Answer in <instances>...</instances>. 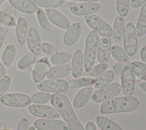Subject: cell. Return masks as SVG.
I'll use <instances>...</instances> for the list:
<instances>
[{"label":"cell","mask_w":146,"mask_h":130,"mask_svg":"<svg viewBox=\"0 0 146 130\" xmlns=\"http://www.w3.org/2000/svg\"><path fill=\"white\" fill-rule=\"evenodd\" d=\"M50 102L65 121L68 130H85L67 96L55 93L51 96Z\"/></svg>","instance_id":"obj_1"},{"label":"cell","mask_w":146,"mask_h":130,"mask_svg":"<svg viewBox=\"0 0 146 130\" xmlns=\"http://www.w3.org/2000/svg\"><path fill=\"white\" fill-rule=\"evenodd\" d=\"M139 106V100L133 96H124L112 98L103 102L100 107L102 114L131 112Z\"/></svg>","instance_id":"obj_2"},{"label":"cell","mask_w":146,"mask_h":130,"mask_svg":"<svg viewBox=\"0 0 146 130\" xmlns=\"http://www.w3.org/2000/svg\"><path fill=\"white\" fill-rule=\"evenodd\" d=\"M99 35L95 31H91L87 36L84 54V66L86 72L94 66L95 62Z\"/></svg>","instance_id":"obj_3"},{"label":"cell","mask_w":146,"mask_h":130,"mask_svg":"<svg viewBox=\"0 0 146 130\" xmlns=\"http://www.w3.org/2000/svg\"><path fill=\"white\" fill-rule=\"evenodd\" d=\"M86 24L96 31L98 34L104 37L112 36L113 30L112 27L107 22L95 14H90L84 16Z\"/></svg>","instance_id":"obj_4"},{"label":"cell","mask_w":146,"mask_h":130,"mask_svg":"<svg viewBox=\"0 0 146 130\" xmlns=\"http://www.w3.org/2000/svg\"><path fill=\"white\" fill-rule=\"evenodd\" d=\"M136 28L132 22L128 23L125 28L123 45L128 56H133L138 48V38Z\"/></svg>","instance_id":"obj_5"},{"label":"cell","mask_w":146,"mask_h":130,"mask_svg":"<svg viewBox=\"0 0 146 130\" xmlns=\"http://www.w3.org/2000/svg\"><path fill=\"white\" fill-rule=\"evenodd\" d=\"M121 90V85L119 83H112L95 91L92 94L91 99L95 103H102L118 95Z\"/></svg>","instance_id":"obj_6"},{"label":"cell","mask_w":146,"mask_h":130,"mask_svg":"<svg viewBox=\"0 0 146 130\" xmlns=\"http://www.w3.org/2000/svg\"><path fill=\"white\" fill-rule=\"evenodd\" d=\"M31 102V98L28 95L22 93H9L0 98V103L10 107H26L29 105Z\"/></svg>","instance_id":"obj_7"},{"label":"cell","mask_w":146,"mask_h":130,"mask_svg":"<svg viewBox=\"0 0 146 130\" xmlns=\"http://www.w3.org/2000/svg\"><path fill=\"white\" fill-rule=\"evenodd\" d=\"M38 89L43 92L50 93H66L68 89L67 82L62 79L46 80L37 85Z\"/></svg>","instance_id":"obj_8"},{"label":"cell","mask_w":146,"mask_h":130,"mask_svg":"<svg viewBox=\"0 0 146 130\" xmlns=\"http://www.w3.org/2000/svg\"><path fill=\"white\" fill-rule=\"evenodd\" d=\"M121 87L125 96H131L135 90V75L129 63L124 69L121 76Z\"/></svg>","instance_id":"obj_9"},{"label":"cell","mask_w":146,"mask_h":130,"mask_svg":"<svg viewBox=\"0 0 146 130\" xmlns=\"http://www.w3.org/2000/svg\"><path fill=\"white\" fill-rule=\"evenodd\" d=\"M29 112L33 116L43 119H56L59 117L57 110L52 107L43 104H31L29 107Z\"/></svg>","instance_id":"obj_10"},{"label":"cell","mask_w":146,"mask_h":130,"mask_svg":"<svg viewBox=\"0 0 146 130\" xmlns=\"http://www.w3.org/2000/svg\"><path fill=\"white\" fill-rule=\"evenodd\" d=\"M34 126L38 130H68L64 121L55 119H38L34 122Z\"/></svg>","instance_id":"obj_11"},{"label":"cell","mask_w":146,"mask_h":130,"mask_svg":"<svg viewBox=\"0 0 146 130\" xmlns=\"http://www.w3.org/2000/svg\"><path fill=\"white\" fill-rule=\"evenodd\" d=\"M100 5L95 2H84L75 3L70 7L71 13L77 16L94 14L100 10Z\"/></svg>","instance_id":"obj_12"},{"label":"cell","mask_w":146,"mask_h":130,"mask_svg":"<svg viewBox=\"0 0 146 130\" xmlns=\"http://www.w3.org/2000/svg\"><path fill=\"white\" fill-rule=\"evenodd\" d=\"M50 66L48 59L47 57H43L39 59L35 64L33 72L32 78L36 83L41 82L47 75Z\"/></svg>","instance_id":"obj_13"},{"label":"cell","mask_w":146,"mask_h":130,"mask_svg":"<svg viewBox=\"0 0 146 130\" xmlns=\"http://www.w3.org/2000/svg\"><path fill=\"white\" fill-rule=\"evenodd\" d=\"M44 12L47 18L56 26L62 29H67L70 27V21L64 14L58 10L48 8L45 9Z\"/></svg>","instance_id":"obj_14"},{"label":"cell","mask_w":146,"mask_h":130,"mask_svg":"<svg viewBox=\"0 0 146 130\" xmlns=\"http://www.w3.org/2000/svg\"><path fill=\"white\" fill-rule=\"evenodd\" d=\"M111 51V40L110 37L100 39L97 48V59L100 63H108Z\"/></svg>","instance_id":"obj_15"},{"label":"cell","mask_w":146,"mask_h":130,"mask_svg":"<svg viewBox=\"0 0 146 130\" xmlns=\"http://www.w3.org/2000/svg\"><path fill=\"white\" fill-rule=\"evenodd\" d=\"M27 44L30 52L35 55H39L41 52V39L38 30L34 27H31L28 30Z\"/></svg>","instance_id":"obj_16"},{"label":"cell","mask_w":146,"mask_h":130,"mask_svg":"<svg viewBox=\"0 0 146 130\" xmlns=\"http://www.w3.org/2000/svg\"><path fill=\"white\" fill-rule=\"evenodd\" d=\"M82 32L81 25L79 22H74L64 32L63 42L66 46H73L79 39Z\"/></svg>","instance_id":"obj_17"},{"label":"cell","mask_w":146,"mask_h":130,"mask_svg":"<svg viewBox=\"0 0 146 130\" xmlns=\"http://www.w3.org/2000/svg\"><path fill=\"white\" fill-rule=\"evenodd\" d=\"M84 67V56L82 51L78 49L73 54L71 61V74L74 78H80L83 74Z\"/></svg>","instance_id":"obj_18"},{"label":"cell","mask_w":146,"mask_h":130,"mask_svg":"<svg viewBox=\"0 0 146 130\" xmlns=\"http://www.w3.org/2000/svg\"><path fill=\"white\" fill-rule=\"evenodd\" d=\"M93 88L91 86L85 87L80 90L75 96L72 105L75 108H80L85 106L91 98Z\"/></svg>","instance_id":"obj_19"},{"label":"cell","mask_w":146,"mask_h":130,"mask_svg":"<svg viewBox=\"0 0 146 130\" xmlns=\"http://www.w3.org/2000/svg\"><path fill=\"white\" fill-rule=\"evenodd\" d=\"M9 2L15 9L25 14H34L38 9L32 0H9Z\"/></svg>","instance_id":"obj_20"},{"label":"cell","mask_w":146,"mask_h":130,"mask_svg":"<svg viewBox=\"0 0 146 130\" xmlns=\"http://www.w3.org/2000/svg\"><path fill=\"white\" fill-rule=\"evenodd\" d=\"M16 25L14 17L5 12V14L0 20V50L3 44L7 32L10 27Z\"/></svg>","instance_id":"obj_21"},{"label":"cell","mask_w":146,"mask_h":130,"mask_svg":"<svg viewBox=\"0 0 146 130\" xmlns=\"http://www.w3.org/2000/svg\"><path fill=\"white\" fill-rule=\"evenodd\" d=\"M16 39L18 43L23 45L27 39L28 33V23L23 17H19L16 23Z\"/></svg>","instance_id":"obj_22"},{"label":"cell","mask_w":146,"mask_h":130,"mask_svg":"<svg viewBox=\"0 0 146 130\" xmlns=\"http://www.w3.org/2000/svg\"><path fill=\"white\" fill-rule=\"evenodd\" d=\"M71 72V66L68 64L57 65L50 68L46 77L48 79H59L66 77Z\"/></svg>","instance_id":"obj_23"},{"label":"cell","mask_w":146,"mask_h":130,"mask_svg":"<svg viewBox=\"0 0 146 130\" xmlns=\"http://www.w3.org/2000/svg\"><path fill=\"white\" fill-rule=\"evenodd\" d=\"M112 30L113 40L116 43L120 42L123 39L125 31V19L123 17L119 15L115 18Z\"/></svg>","instance_id":"obj_24"},{"label":"cell","mask_w":146,"mask_h":130,"mask_svg":"<svg viewBox=\"0 0 146 130\" xmlns=\"http://www.w3.org/2000/svg\"><path fill=\"white\" fill-rule=\"evenodd\" d=\"M96 122L101 130H123L119 124L106 116H97Z\"/></svg>","instance_id":"obj_25"},{"label":"cell","mask_w":146,"mask_h":130,"mask_svg":"<svg viewBox=\"0 0 146 130\" xmlns=\"http://www.w3.org/2000/svg\"><path fill=\"white\" fill-rule=\"evenodd\" d=\"M115 74L111 70L105 71L95 80L94 87L96 88H101L110 84L114 80Z\"/></svg>","instance_id":"obj_26"},{"label":"cell","mask_w":146,"mask_h":130,"mask_svg":"<svg viewBox=\"0 0 146 130\" xmlns=\"http://www.w3.org/2000/svg\"><path fill=\"white\" fill-rule=\"evenodd\" d=\"M136 30L137 36L141 37L146 33V2L142 5L136 23Z\"/></svg>","instance_id":"obj_27"},{"label":"cell","mask_w":146,"mask_h":130,"mask_svg":"<svg viewBox=\"0 0 146 130\" xmlns=\"http://www.w3.org/2000/svg\"><path fill=\"white\" fill-rule=\"evenodd\" d=\"M16 55V48L13 44H9L5 48L1 56V62L5 66H10Z\"/></svg>","instance_id":"obj_28"},{"label":"cell","mask_w":146,"mask_h":130,"mask_svg":"<svg viewBox=\"0 0 146 130\" xmlns=\"http://www.w3.org/2000/svg\"><path fill=\"white\" fill-rule=\"evenodd\" d=\"M95 79L92 78L84 77L71 79L68 81V87L71 88H78L83 87L91 86L94 84Z\"/></svg>","instance_id":"obj_29"},{"label":"cell","mask_w":146,"mask_h":130,"mask_svg":"<svg viewBox=\"0 0 146 130\" xmlns=\"http://www.w3.org/2000/svg\"><path fill=\"white\" fill-rule=\"evenodd\" d=\"M111 53L113 58L120 62H127L129 60V56L126 51L118 45H113L111 47Z\"/></svg>","instance_id":"obj_30"},{"label":"cell","mask_w":146,"mask_h":130,"mask_svg":"<svg viewBox=\"0 0 146 130\" xmlns=\"http://www.w3.org/2000/svg\"><path fill=\"white\" fill-rule=\"evenodd\" d=\"M71 55L67 52H59L53 55L51 59V62L54 65H61L68 63L71 60Z\"/></svg>","instance_id":"obj_31"},{"label":"cell","mask_w":146,"mask_h":130,"mask_svg":"<svg viewBox=\"0 0 146 130\" xmlns=\"http://www.w3.org/2000/svg\"><path fill=\"white\" fill-rule=\"evenodd\" d=\"M131 66L135 75L146 81V63L139 61H133L131 63Z\"/></svg>","instance_id":"obj_32"},{"label":"cell","mask_w":146,"mask_h":130,"mask_svg":"<svg viewBox=\"0 0 146 130\" xmlns=\"http://www.w3.org/2000/svg\"><path fill=\"white\" fill-rule=\"evenodd\" d=\"M108 63H99L92 67L89 71L86 72L84 74V77L95 78L99 76L108 68Z\"/></svg>","instance_id":"obj_33"},{"label":"cell","mask_w":146,"mask_h":130,"mask_svg":"<svg viewBox=\"0 0 146 130\" xmlns=\"http://www.w3.org/2000/svg\"><path fill=\"white\" fill-rule=\"evenodd\" d=\"M35 55L29 52L25 54L23 56L17 63V67L20 70H24L26 69L29 66L32 64L35 60Z\"/></svg>","instance_id":"obj_34"},{"label":"cell","mask_w":146,"mask_h":130,"mask_svg":"<svg viewBox=\"0 0 146 130\" xmlns=\"http://www.w3.org/2000/svg\"><path fill=\"white\" fill-rule=\"evenodd\" d=\"M36 16L42 29L45 31H49L50 30V25L44 11L42 9L38 8L36 11Z\"/></svg>","instance_id":"obj_35"},{"label":"cell","mask_w":146,"mask_h":130,"mask_svg":"<svg viewBox=\"0 0 146 130\" xmlns=\"http://www.w3.org/2000/svg\"><path fill=\"white\" fill-rule=\"evenodd\" d=\"M51 95L45 92H37L31 96L32 103L37 104H43L48 102L51 98Z\"/></svg>","instance_id":"obj_36"},{"label":"cell","mask_w":146,"mask_h":130,"mask_svg":"<svg viewBox=\"0 0 146 130\" xmlns=\"http://www.w3.org/2000/svg\"><path fill=\"white\" fill-rule=\"evenodd\" d=\"M64 0H34V2L38 6L45 8H56L64 3Z\"/></svg>","instance_id":"obj_37"},{"label":"cell","mask_w":146,"mask_h":130,"mask_svg":"<svg viewBox=\"0 0 146 130\" xmlns=\"http://www.w3.org/2000/svg\"><path fill=\"white\" fill-rule=\"evenodd\" d=\"M129 6L130 0H116V11L120 16L125 17L128 14Z\"/></svg>","instance_id":"obj_38"},{"label":"cell","mask_w":146,"mask_h":130,"mask_svg":"<svg viewBox=\"0 0 146 130\" xmlns=\"http://www.w3.org/2000/svg\"><path fill=\"white\" fill-rule=\"evenodd\" d=\"M11 79L9 75H5L0 79V98L7 91L11 84Z\"/></svg>","instance_id":"obj_39"},{"label":"cell","mask_w":146,"mask_h":130,"mask_svg":"<svg viewBox=\"0 0 146 130\" xmlns=\"http://www.w3.org/2000/svg\"><path fill=\"white\" fill-rule=\"evenodd\" d=\"M41 50L46 54L48 55H53L58 52L57 48L47 42H43L41 45Z\"/></svg>","instance_id":"obj_40"},{"label":"cell","mask_w":146,"mask_h":130,"mask_svg":"<svg viewBox=\"0 0 146 130\" xmlns=\"http://www.w3.org/2000/svg\"><path fill=\"white\" fill-rule=\"evenodd\" d=\"M129 62H119L115 63L113 66V72L117 76L121 78V74L124 68L129 64Z\"/></svg>","instance_id":"obj_41"},{"label":"cell","mask_w":146,"mask_h":130,"mask_svg":"<svg viewBox=\"0 0 146 130\" xmlns=\"http://www.w3.org/2000/svg\"><path fill=\"white\" fill-rule=\"evenodd\" d=\"M29 122L26 119H21L17 128V130H28L29 128Z\"/></svg>","instance_id":"obj_42"},{"label":"cell","mask_w":146,"mask_h":130,"mask_svg":"<svg viewBox=\"0 0 146 130\" xmlns=\"http://www.w3.org/2000/svg\"><path fill=\"white\" fill-rule=\"evenodd\" d=\"M145 2L146 0H131L130 6L133 8H138L141 6Z\"/></svg>","instance_id":"obj_43"},{"label":"cell","mask_w":146,"mask_h":130,"mask_svg":"<svg viewBox=\"0 0 146 130\" xmlns=\"http://www.w3.org/2000/svg\"><path fill=\"white\" fill-rule=\"evenodd\" d=\"M85 128V130H96V125L92 121H89L86 123Z\"/></svg>","instance_id":"obj_44"},{"label":"cell","mask_w":146,"mask_h":130,"mask_svg":"<svg viewBox=\"0 0 146 130\" xmlns=\"http://www.w3.org/2000/svg\"><path fill=\"white\" fill-rule=\"evenodd\" d=\"M140 58L143 63H146V46H144L140 51Z\"/></svg>","instance_id":"obj_45"},{"label":"cell","mask_w":146,"mask_h":130,"mask_svg":"<svg viewBox=\"0 0 146 130\" xmlns=\"http://www.w3.org/2000/svg\"><path fill=\"white\" fill-rule=\"evenodd\" d=\"M6 70L5 67L2 64V63L0 62V78L6 75Z\"/></svg>","instance_id":"obj_46"},{"label":"cell","mask_w":146,"mask_h":130,"mask_svg":"<svg viewBox=\"0 0 146 130\" xmlns=\"http://www.w3.org/2000/svg\"><path fill=\"white\" fill-rule=\"evenodd\" d=\"M6 13H8L9 15H10L11 16H12L13 17H14V15L15 14V13H16V10H15V9L12 6H10L7 10L6 11H5Z\"/></svg>","instance_id":"obj_47"},{"label":"cell","mask_w":146,"mask_h":130,"mask_svg":"<svg viewBox=\"0 0 146 130\" xmlns=\"http://www.w3.org/2000/svg\"><path fill=\"white\" fill-rule=\"evenodd\" d=\"M140 87L143 91L146 92V82H141L140 84Z\"/></svg>","instance_id":"obj_48"},{"label":"cell","mask_w":146,"mask_h":130,"mask_svg":"<svg viewBox=\"0 0 146 130\" xmlns=\"http://www.w3.org/2000/svg\"><path fill=\"white\" fill-rule=\"evenodd\" d=\"M68 1H83V2H96L100 0H68Z\"/></svg>","instance_id":"obj_49"},{"label":"cell","mask_w":146,"mask_h":130,"mask_svg":"<svg viewBox=\"0 0 146 130\" xmlns=\"http://www.w3.org/2000/svg\"><path fill=\"white\" fill-rule=\"evenodd\" d=\"M6 128V126L5 125L0 121V129H5Z\"/></svg>","instance_id":"obj_50"},{"label":"cell","mask_w":146,"mask_h":130,"mask_svg":"<svg viewBox=\"0 0 146 130\" xmlns=\"http://www.w3.org/2000/svg\"><path fill=\"white\" fill-rule=\"evenodd\" d=\"M4 14H5V12L0 10V20L2 19V18L3 17Z\"/></svg>","instance_id":"obj_51"},{"label":"cell","mask_w":146,"mask_h":130,"mask_svg":"<svg viewBox=\"0 0 146 130\" xmlns=\"http://www.w3.org/2000/svg\"><path fill=\"white\" fill-rule=\"evenodd\" d=\"M28 130H36L35 129V128L34 127H33V126H31L29 128H28Z\"/></svg>","instance_id":"obj_52"},{"label":"cell","mask_w":146,"mask_h":130,"mask_svg":"<svg viewBox=\"0 0 146 130\" xmlns=\"http://www.w3.org/2000/svg\"><path fill=\"white\" fill-rule=\"evenodd\" d=\"M5 1V0H0V5H1L2 3H3Z\"/></svg>","instance_id":"obj_53"},{"label":"cell","mask_w":146,"mask_h":130,"mask_svg":"<svg viewBox=\"0 0 146 130\" xmlns=\"http://www.w3.org/2000/svg\"><path fill=\"white\" fill-rule=\"evenodd\" d=\"M0 130H11V129H0Z\"/></svg>","instance_id":"obj_54"}]
</instances>
